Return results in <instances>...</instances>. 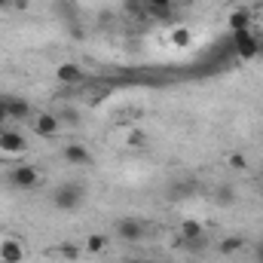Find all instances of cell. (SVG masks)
I'll return each mask as SVG.
<instances>
[{"label":"cell","mask_w":263,"mask_h":263,"mask_svg":"<svg viewBox=\"0 0 263 263\" xmlns=\"http://www.w3.org/2000/svg\"><path fill=\"white\" fill-rule=\"evenodd\" d=\"M233 34V49H236V55L239 59H257L263 49L260 43V34H254V28H248V31H230Z\"/></svg>","instance_id":"1"},{"label":"cell","mask_w":263,"mask_h":263,"mask_svg":"<svg viewBox=\"0 0 263 263\" xmlns=\"http://www.w3.org/2000/svg\"><path fill=\"white\" fill-rule=\"evenodd\" d=\"M117 236L123 242H138V239H144V223L141 220H132V217H123L117 223Z\"/></svg>","instance_id":"10"},{"label":"cell","mask_w":263,"mask_h":263,"mask_svg":"<svg viewBox=\"0 0 263 263\" xmlns=\"http://www.w3.org/2000/svg\"><path fill=\"white\" fill-rule=\"evenodd\" d=\"M172 6H175V0H144V12L159 15V18L172 15Z\"/></svg>","instance_id":"13"},{"label":"cell","mask_w":263,"mask_h":263,"mask_svg":"<svg viewBox=\"0 0 263 263\" xmlns=\"http://www.w3.org/2000/svg\"><path fill=\"white\" fill-rule=\"evenodd\" d=\"M144 141H147V135H144V132H129V144H135V147H141V144H144Z\"/></svg>","instance_id":"17"},{"label":"cell","mask_w":263,"mask_h":263,"mask_svg":"<svg viewBox=\"0 0 263 263\" xmlns=\"http://www.w3.org/2000/svg\"><path fill=\"white\" fill-rule=\"evenodd\" d=\"M104 248H107V236H101V233H92V236L86 239V245H83L86 254H101Z\"/></svg>","instance_id":"14"},{"label":"cell","mask_w":263,"mask_h":263,"mask_svg":"<svg viewBox=\"0 0 263 263\" xmlns=\"http://www.w3.org/2000/svg\"><path fill=\"white\" fill-rule=\"evenodd\" d=\"M230 165L233 168H245V156L242 153H230Z\"/></svg>","instance_id":"18"},{"label":"cell","mask_w":263,"mask_h":263,"mask_svg":"<svg viewBox=\"0 0 263 263\" xmlns=\"http://www.w3.org/2000/svg\"><path fill=\"white\" fill-rule=\"evenodd\" d=\"M83 199H86V190H83L80 184H62V187L52 193V205H55L59 211H77V208L83 205Z\"/></svg>","instance_id":"3"},{"label":"cell","mask_w":263,"mask_h":263,"mask_svg":"<svg viewBox=\"0 0 263 263\" xmlns=\"http://www.w3.org/2000/svg\"><path fill=\"white\" fill-rule=\"evenodd\" d=\"M6 120H9V114H6V107H3V98H0V129H6Z\"/></svg>","instance_id":"19"},{"label":"cell","mask_w":263,"mask_h":263,"mask_svg":"<svg viewBox=\"0 0 263 263\" xmlns=\"http://www.w3.org/2000/svg\"><path fill=\"white\" fill-rule=\"evenodd\" d=\"M242 248H245V239H223L220 242V254H227V257L236 254V251H242Z\"/></svg>","instance_id":"16"},{"label":"cell","mask_w":263,"mask_h":263,"mask_svg":"<svg viewBox=\"0 0 263 263\" xmlns=\"http://www.w3.org/2000/svg\"><path fill=\"white\" fill-rule=\"evenodd\" d=\"M15 3H18V6H22V3H25V0H0V9H12V6H15Z\"/></svg>","instance_id":"20"},{"label":"cell","mask_w":263,"mask_h":263,"mask_svg":"<svg viewBox=\"0 0 263 263\" xmlns=\"http://www.w3.org/2000/svg\"><path fill=\"white\" fill-rule=\"evenodd\" d=\"M178 236H181V245H187L193 251L205 245V227L199 220H193V217H187V220L178 223Z\"/></svg>","instance_id":"6"},{"label":"cell","mask_w":263,"mask_h":263,"mask_svg":"<svg viewBox=\"0 0 263 263\" xmlns=\"http://www.w3.org/2000/svg\"><path fill=\"white\" fill-rule=\"evenodd\" d=\"M25 150H28V141H25L22 132L0 129V156H3V159H18Z\"/></svg>","instance_id":"5"},{"label":"cell","mask_w":263,"mask_h":263,"mask_svg":"<svg viewBox=\"0 0 263 263\" xmlns=\"http://www.w3.org/2000/svg\"><path fill=\"white\" fill-rule=\"evenodd\" d=\"M40 181H43V175L34 165H15L12 172H6V184L15 190H34V187H40Z\"/></svg>","instance_id":"2"},{"label":"cell","mask_w":263,"mask_h":263,"mask_svg":"<svg viewBox=\"0 0 263 263\" xmlns=\"http://www.w3.org/2000/svg\"><path fill=\"white\" fill-rule=\"evenodd\" d=\"M3 107H6L9 120H28V117H34L31 101L22 98V95H3Z\"/></svg>","instance_id":"7"},{"label":"cell","mask_w":263,"mask_h":263,"mask_svg":"<svg viewBox=\"0 0 263 263\" xmlns=\"http://www.w3.org/2000/svg\"><path fill=\"white\" fill-rule=\"evenodd\" d=\"M260 43H263V34H260Z\"/></svg>","instance_id":"22"},{"label":"cell","mask_w":263,"mask_h":263,"mask_svg":"<svg viewBox=\"0 0 263 263\" xmlns=\"http://www.w3.org/2000/svg\"><path fill=\"white\" fill-rule=\"evenodd\" d=\"M25 248L18 239H0V263H22Z\"/></svg>","instance_id":"9"},{"label":"cell","mask_w":263,"mask_h":263,"mask_svg":"<svg viewBox=\"0 0 263 263\" xmlns=\"http://www.w3.org/2000/svg\"><path fill=\"white\" fill-rule=\"evenodd\" d=\"M193 43V34H190V28H175L172 31V46H178V49H187Z\"/></svg>","instance_id":"15"},{"label":"cell","mask_w":263,"mask_h":263,"mask_svg":"<svg viewBox=\"0 0 263 263\" xmlns=\"http://www.w3.org/2000/svg\"><path fill=\"white\" fill-rule=\"evenodd\" d=\"M248 28H254V15L248 9H236L230 15V31H248Z\"/></svg>","instance_id":"12"},{"label":"cell","mask_w":263,"mask_h":263,"mask_svg":"<svg viewBox=\"0 0 263 263\" xmlns=\"http://www.w3.org/2000/svg\"><path fill=\"white\" fill-rule=\"evenodd\" d=\"M254 263H263V251H260V254H257V257H254Z\"/></svg>","instance_id":"21"},{"label":"cell","mask_w":263,"mask_h":263,"mask_svg":"<svg viewBox=\"0 0 263 263\" xmlns=\"http://www.w3.org/2000/svg\"><path fill=\"white\" fill-rule=\"evenodd\" d=\"M55 80H59V83H67V86H73V83H83L86 73H83V67L80 65L65 62V65H59V70H55Z\"/></svg>","instance_id":"11"},{"label":"cell","mask_w":263,"mask_h":263,"mask_svg":"<svg viewBox=\"0 0 263 263\" xmlns=\"http://www.w3.org/2000/svg\"><path fill=\"white\" fill-rule=\"evenodd\" d=\"M31 126H34V135H40V138L49 141V138L62 135V117L52 114V110H40V114L31 117Z\"/></svg>","instance_id":"4"},{"label":"cell","mask_w":263,"mask_h":263,"mask_svg":"<svg viewBox=\"0 0 263 263\" xmlns=\"http://www.w3.org/2000/svg\"><path fill=\"white\" fill-rule=\"evenodd\" d=\"M62 156H65L67 165H92V153H89L86 144H67L62 150Z\"/></svg>","instance_id":"8"}]
</instances>
